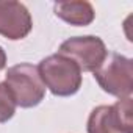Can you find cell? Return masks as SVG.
Wrapping results in <instances>:
<instances>
[{
	"mask_svg": "<svg viewBox=\"0 0 133 133\" xmlns=\"http://www.w3.org/2000/svg\"><path fill=\"white\" fill-rule=\"evenodd\" d=\"M39 77L44 86L59 97L74 96L82 86V71L75 61L61 53L44 58L38 66Z\"/></svg>",
	"mask_w": 133,
	"mask_h": 133,
	"instance_id": "cell-1",
	"label": "cell"
},
{
	"mask_svg": "<svg viewBox=\"0 0 133 133\" xmlns=\"http://www.w3.org/2000/svg\"><path fill=\"white\" fill-rule=\"evenodd\" d=\"M16 103L21 108H33L39 105L45 96V86L39 77L38 66L21 63L8 69L3 82Z\"/></svg>",
	"mask_w": 133,
	"mask_h": 133,
	"instance_id": "cell-2",
	"label": "cell"
},
{
	"mask_svg": "<svg viewBox=\"0 0 133 133\" xmlns=\"http://www.w3.org/2000/svg\"><path fill=\"white\" fill-rule=\"evenodd\" d=\"M99 86L119 99L130 97L133 91V61L124 55L113 53L111 59L94 72Z\"/></svg>",
	"mask_w": 133,
	"mask_h": 133,
	"instance_id": "cell-3",
	"label": "cell"
},
{
	"mask_svg": "<svg viewBox=\"0 0 133 133\" xmlns=\"http://www.w3.org/2000/svg\"><path fill=\"white\" fill-rule=\"evenodd\" d=\"M61 55L77 63L80 71L96 72L107 61L108 50L99 36H77L64 41L59 45Z\"/></svg>",
	"mask_w": 133,
	"mask_h": 133,
	"instance_id": "cell-4",
	"label": "cell"
},
{
	"mask_svg": "<svg viewBox=\"0 0 133 133\" xmlns=\"http://www.w3.org/2000/svg\"><path fill=\"white\" fill-rule=\"evenodd\" d=\"M33 28L31 16L21 2H0V35L11 39H24Z\"/></svg>",
	"mask_w": 133,
	"mask_h": 133,
	"instance_id": "cell-5",
	"label": "cell"
},
{
	"mask_svg": "<svg viewBox=\"0 0 133 133\" xmlns=\"http://www.w3.org/2000/svg\"><path fill=\"white\" fill-rule=\"evenodd\" d=\"M53 10L61 21L77 27H86L96 17L92 5L89 2H85V0H80V2H59V3H55Z\"/></svg>",
	"mask_w": 133,
	"mask_h": 133,
	"instance_id": "cell-6",
	"label": "cell"
},
{
	"mask_svg": "<svg viewBox=\"0 0 133 133\" xmlns=\"http://www.w3.org/2000/svg\"><path fill=\"white\" fill-rule=\"evenodd\" d=\"M88 133H122L111 105H100L91 111Z\"/></svg>",
	"mask_w": 133,
	"mask_h": 133,
	"instance_id": "cell-7",
	"label": "cell"
},
{
	"mask_svg": "<svg viewBox=\"0 0 133 133\" xmlns=\"http://www.w3.org/2000/svg\"><path fill=\"white\" fill-rule=\"evenodd\" d=\"M113 107L114 116L117 119V124L121 127L122 133H133V102L131 97L119 99Z\"/></svg>",
	"mask_w": 133,
	"mask_h": 133,
	"instance_id": "cell-8",
	"label": "cell"
},
{
	"mask_svg": "<svg viewBox=\"0 0 133 133\" xmlns=\"http://www.w3.org/2000/svg\"><path fill=\"white\" fill-rule=\"evenodd\" d=\"M16 113V103L5 83H0V124L10 121Z\"/></svg>",
	"mask_w": 133,
	"mask_h": 133,
	"instance_id": "cell-9",
	"label": "cell"
},
{
	"mask_svg": "<svg viewBox=\"0 0 133 133\" xmlns=\"http://www.w3.org/2000/svg\"><path fill=\"white\" fill-rule=\"evenodd\" d=\"M5 66H6V53L2 49V45H0V71H2Z\"/></svg>",
	"mask_w": 133,
	"mask_h": 133,
	"instance_id": "cell-10",
	"label": "cell"
}]
</instances>
